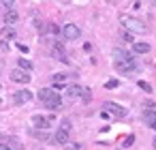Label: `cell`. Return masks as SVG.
<instances>
[{
    "label": "cell",
    "mask_w": 156,
    "mask_h": 150,
    "mask_svg": "<svg viewBox=\"0 0 156 150\" xmlns=\"http://www.w3.org/2000/svg\"><path fill=\"white\" fill-rule=\"evenodd\" d=\"M133 52L135 54H147L150 52V45L147 43H141V41H135L133 43Z\"/></svg>",
    "instance_id": "5bb4252c"
},
{
    "label": "cell",
    "mask_w": 156,
    "mask_h": 150,
    "mask_svg": "<svg viewBox=\"0 0 156 150\" xmlns=\"http://www.w3.org/2000/svg\"><path fill=\"white\" fill-rule=\"evenodd\" d=\"M120 24L126 28V32H130V35H145L147 32V26L141 22V20H137V17H130V15H122L120 17Z\"/></svg>",
    "instance_id": "7a4b0ae2"
},
{
    "label": "cell",
    "mask_w": 156,
    "mask_h": 150,
    "mask_svg": "<svg viewBox=\"0 0 156 150\" xmlns=\"http://www.w3.org/2000/svg\"><path fill=\"white\" fill-rule=\"evenodd\" d=\"M32 97H34V94H32L30 90H17V92L13 94V101L22 105V103H28V101H32Z\"/></svg>",
    "instance_id": "30bf717a"
},
{
    "label": "cell",
    "mask_w": 156,
    "mask_h": 150,
    "mask_svg": "<svg viewBox=\"0 0 156 150\" xmlns=\"http://www.w3.org/2000/svg\"><path fill=\"white\" fill-rule=\"evenodd\" d=\"M115 71L124 73V75H130V73L137 71V64H135V60H130V62H115Z\"/></svg>",
    "instance_id": "52a82bcc"
},
{
    "label": "cell",
    "mask_w": 156,
    "mask_h": 150,
    "mask_svg": "<svg viewBox=\"0 0 156 150\" xmlns=\"http://www.w3.org/2000/svg\"><path fill=\"white\" fill-rule=\"evenodd\" d=\"M0 73H2V64H0Z\"/></svg>",
    "instance_id": "f1b7e54d"
},
{
    "label": "cell",
    "mask_w": 156,
    "mask_h": 150,
    "mask_svg": "<svg viewBox=\"0 0 156 150\" xmlns=\"http://www.w3.org/2000/svg\"><path fill=\"white\" fill-rule=\"evenodd\" d=\"M9 77H11L13 82H17V84H28V82H30V75H28V71H24V69H13V71L9 73Z\"/></svg>",
    "instance_id": "5b68a950"
},
{
    "label": "cell",
    "mask_w": 156,
    "mask_h": 150,
    "mask_svg": "<svg viewBox=\"0 0 156 150\" xmlns=\"http://www.w3.org/2000/svg\"><path fill=\"white\" fill-rule=\"evenodd\" d=\"M133 141H135V135H128V137L124 139V144H122V146H124V148H128V146H133Z\"/></svg>",
    "instance_id": "44dd1931"
},
{
    "label": "cell",
    "mask_w": 156,
    "mask_h": 150,
    "mask_svg": "<svg viewBox=\"0 0 156 150\" xmlns=\"http://www.w3.org/2000/svg\"><path fill=\"white\" fill-rule=\"evenodd\" d=\"M0 7H5V9H13V7H15V0H0Z\"/></svg>",
    "instance_id": "d6986e66"
},
{
    "label": "cell",
    "mask_w": 156,
    "mask_h": 150,
    "mask_svg": "<svg viewBox=\"0 0 156 150\" xmlns=\"http://www.w3.org/2000/svg\"><path fill=\"white\" fill-rule=\"evenodd\" d=\"M17 64H20V69H24V71H32V62H30V60H26V58H20V60H17Z\"/></svg>",
    "instance_id": "2e32d148"
},
{
    "label": "cell",
    "mask_w": 156,
    "mask_h": 150,
    "mask_svg": "<svg viewBox=\"0 0 156 150\" xmlns=\"http://www.w3.org/2000/svg\"><path fill=\"white\" fill-rule=\"evenodd\" d=\"M54 144H58V146H66V144H69V131L58 129V131L54 133Z\"/></svg>",
    "instance_id": "7c38bea8"
},
{
    "label": "cell",
    "mask_w": 156,
    "mask_h": 150,
    "mask_svg": "<svg viewBox=\"0 0 156 150\" xmlns=\"http://www.w3.org/2000/svg\"><path fill=\"white\" fill-rule=\"evenodd\" d=\"M47 30H49V32H51V35H58V32H60V30H58V26H56V24H49V26H47Z\"/></svg>",
    "instance_id": "603a6c76"
},
{
    "label": "cell",
    "mask_w": 156,
    "mask_h": 150,
    "mask_svg": "<svg viewBox=\"0 0 156 150\" xmlns=\"http://www.w3.org/2000/svg\"><path fill=\"white\" fill-rule=\"evenodd\" d=\"M51 54H54V58H56V60H60V62H69V58H66V52H64L62 43H56V45H54V49H51Z\"/></svg>",
    "instance_id": "4fadbf2b"
},
{
    "label": "cell",
    "mask_w": 156,
    "mask_h": 150,
    "mask_svg": "<svg viewBox=\"0 0 156 150\" xmlns=\"http://www.w3.org/2000/svg\"><path fill=\"white\" fill-rule=\"evenodd\" d=\"M122 39H124V41H128V43H135V41H133V35H130V32H124V35H122Z\"/></svg>",
    "instance_id": "cb8c5ba5"
},
{
    "label": "cell",
    "mask_w": 156,
    "mask_h": 150,
    "mask_svg": "<svg viewBox=\"0 0 156 150\" xmlns=\"http://www.w3.org/2000/svg\"><path fill=\"white\" fill-rule=\"evenodd\" d=\"M0 139H2V133H0Z\"/></svg>",
    "instance_id": "f546056e"
},
{
    "label": "cell",
    "mask_w": 156,
    "mask_h": 150,
    "mask_svg": "<svg viewBox=\"0 0 156 150\" xmlns=\"http://www.w3.org/2000/svg\"><path fill=\"white\" fill-rule=\"evenodd\" d=\"M60 129H64V131H71V122L69 120H62V126Z\"/></svg>",
    "instance_id": "d4e9b609"
},
{
    "label": "cell",
    "mask_w": 156,
    "mask_h": 150,
    "mask_svg": "<svg viewBox=\"0 0 156 150\" xmlns=\"http://www.w3.org/2000/svg\"><path fill=\"white\" fill-rule=\"evenodd\" d=\"M32 122H34L37 129H49L54 124V116H34Z\"/></svg>",
    "instance_id": "ba28073f"
},
{
    "label": "cell",
    "mask_w": 156,
    "mask_h": 150,
    "mask_svg": "<svg viewBox=\"0 0 156 150\" xmlns=\"http://www.w3.org/2000/svg\"><path fill=\"white\" fill-rule=\"evenodd\" d=\"M2 22H5L7 26H15V24L20 22V13H17L15 9H7V13H5V17H2Z\"/></svg>",
    "instance_id": "9c48e42d"
},
{
    "label": "cell",
    "mask_w": 156,
    "mask_h": 150,
    "mask_svg": "<svg viewBox=\"0 0 156 150\" xmlns=\"http://www.w3.org/2000/svg\"><path fill=\"white\" fill-rule=\"evenodd\" d=\"M0 150H13V148H11L9 144H0Z\"/></svg>",
    "instance_id": "484cf974"
},
{
    "label": "cell",
    "mask_w": 156,
    "mask_h": 150,
    "mask_svg": "<svg viewBox=\"0 0 156 150\" xmlns=\"http://www.w3.org/2000/svg\"><path fill=\"white\" fill-rule=\"evenodd\" d=\"M79 35H81V30H79L75 24H64V28H62V37H64L66 41H75V39H79Z\"/></svg>",
    "instance_id": "277c9868"
},
{
    "label": "cell",
    "mask_w": 156,
    "mask_h": 150,
    "mask_svg": "<svg viewBox=\"0 0 156 150\" xmlns=\"http://www.w3.org/2000/svg\"><path fill=\"white\" fill-rule=\"evenodd\" d=\"M103 109H105L107 114L115 116V118H124V116H126V109H124L122 105H118V103H111V101H107V103L103 105Z\"/></svg>",
    "instance_id": "3957f363"
},
{
    "label": "cell",
    "mask_w": 156,
    "mask_h": 150,
    "mask_svg": "<svg viewBox=\"0 0 156 150\" xmlns=\"http://www.w3.org/2000/svg\"><path fill=\"white\" fill-rule=\"evenodd\" d=\"M81 90H83L81 86H77V84H71V86H66L64 94H66V99H71V101H73V99H79V97H81Z\"/></svg>",
    "instance_id": "8fae6325"
},
{
    "label": "cell",
    "mask_w": 156,
    "mask_h": 150,
    "mask_svg": "<svg viewBox=\"0 0 156 150\" xmlns=\"http://www.w3.org/2000/svg\"><path fill=\"white\" fill-rule=\"evenodd\" d=\"M2 37H5V39H15L17 35H15L13 26H5V28H2Z\"/></svg>",
    "instance_id": "9a60e30c"
},
{
    "label": "cell",
    "mask_w": 156,
    "mask_h": 150,
    "mask_svg": "<svg viewBox=\"0 0 156 150\" xmlns=\"http://www.w3.org/2000/svg\"><path fill=\"white\" fill-rule=\"evenodd\" d=\"M143 118H145V122H147V124L152 126V122L156 120V112H154V109H147V112L143 114Z\"/></svg>",
    "instance_id": "e0dca14e"
},
{
    "label": "cell",
    "mask_w": 156,
    "mask_h": 150,
    "mask_svg": "<svg viewBox=\"0 0 156 150\" xmlns=\"http://www.w3.org/2000/svg\"><path fill=\"white\" fill-rule=\"evenodd\" d=\"M105 88H109V90H111V88H118V79H109V82L105 84Z\"/></svg>",
    "instance_id": "7402d4cb"
},
{
    "label": "cell",
    "mask_w": 156,
    "mask_h": 150,
    "mask_svg": "<svg viewBox=\"0 0 156 150\" xmlns=\"http://www.w3.org/2000/svg\"><path fill=\"white\" fill-rule=\"evenodd\" d=\"M51 79H54V84H62L66 79V75L64 73H56V75H51Z\"/></svg>",
    "instance_id": "ac0fdd59"
},
{
    "label": "cell",
    "mask_w": 156,
    "mask_h": 150,
    "mask_svg": "<svg viewBox=\"0 0 156 150\" xmlns=\"http://www.w3.org/2000/svg\"><path fill=\"white\" fill-rule=\"evenodd\" d=\"M152 129H154V131H156V120H154V122H152Z\"/></svg>",
    "instance_id": "4316f807"
},
{
    "label": "cell",
    "mask_w": 156,
    "mask_h": 150,
    "mask_svg": "<svg viewBox=\"0 0 156 150\" xmlns=\"http://www.w3.org/2000/svg\"><path fill=\"white\" fill-rule=\"evenodd\" d=\"M139 88H141V90H145V92H152V86H150L147 82H139Z\"/></svg>",
    "instance_id": "ffe728a7"
},
{
    "label": "cell",
    "mask_w": 156,
    "mask_h": 150,
    "mask_svg": "<svg viewBox=\"0 0 156 150\" xmlns=\"http://www.w3.org/2000/svg\"><path fill=\"white\" fill-rule=\"evenodd\" d=\"M111 56L115 58V62H130V60H135V58H133V54H128V52H126V49H122V47H113Z\"/></svg>",
    "instance_id": "8992f818"
},
{
    "label": "cell",
    "mask_w": 156,
    "mask_h": 150,
    "mask_svg": "<svg viewBox=\"0 0 156 150\" xmlns=\"http://www.w3.org/2000/svg\"><path fill=\"white\" fill-rule=\"evenodd\" d=\"M37 97L43 101V105H45L47 109H60V107H62V99H60V94H58L54 88H41V90L37 92Z\"/></svg>",
    "instance_id": "6da1fadb"
},
{
    "label": "cell",
    "mask_w": 156,
    "mask_h": 150,
    "mask_svg": "<svg viewBox=\"0 0 156 150\" xmlns=\"http://www.w3.org/2000/svg\"><path fill=\"white\" fill-rule=\"evenodd\" d=\"M152 146H154V148H156V137H154V141H152Z\"/></svg>",
    "instance_id": "83f0119b"
}]
</instances>
